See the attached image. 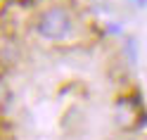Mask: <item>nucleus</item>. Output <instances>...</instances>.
Here are the masks:
<instances>
[{
	"label": "nucleus",
	"mask_w": 147,
	"mask_h": 140,
	"mask_svg": "<svg viewBox=\"0 0 147 140\" xmlns=\"http://www.w3.org/2000/svg\"><path fill=\"white\" fill-rule=\"evenodd\" d=\"M71 29H74L71 14L59 5H52L48 10H43L38 14V19H36V31H38V36H43L45 41H52V43L64 41L71 33Z\"/></svg>",
	"instance_id": "f257e3e1"
},
{
	"label": "nucleus",
	"mask_w": 147,
	"mask_h": 140,
	"mask_svg": "<svg viewBox=\"0 0 147 140\" xmlns=\"http://www.w3.org/2000/svg\"><path fill=\"white\" fill-rule=\"evenodd\" d=\"M131 7H138V10H142V7H147V0H126Z\"/></svg>",
	"instance_id": "f03ea898"
},
{
	"label": "nucleus",
	"mask_w": 147,
	"mask_h": 140,
	"mask_svg": "<svg viewBox=\"0 0 147 140\" xmlns=\"http://www.w3.org/2000/svg\"><path fill=\"white\" fill-rule=\"evenodd\" d=\"M128 140H135V138H128Z\"/></svg>",
	"instance_id": "7ed1b4c3"
}]
</instances>
